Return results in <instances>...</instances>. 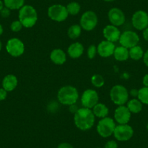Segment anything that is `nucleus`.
Returning <instances> with one entry per match:
<instances>
[{"label":"nucleus","instance_id":"obj_1","mask_svg":"<svg viewBox=\"0 0 148 148\" xmlns=\"http://www.w3.org/2000/svg\"><path fill=\"white\" fill-rule=\"evenodd\" d=\"M74 123L82 131H87L92 129L95 124V116L92 109L86 108H79L73 117Z\"/></svg>","mask_w":148,"mask_h":148},{"label":"nucleus","instance_id":"obj_2","mask_svg":"<svg viewBox=\"0 0 148 148\" xmlns=\"http://www.w3.org/2000/svg\"><path fill=\"white\" fill-rule=\"evenodd\" d=\"M18 18L23 26L25 28H32L38 21V13L33 6L24 5L19 10Z\"/></svg>","mask_w":148,"mask_h":148},{"label":"nucleus","instance_id":"obj_3","mask_svg":"<svg viewBox=\"0 0 148 148\" xmlns=\"http://www.w3.org/2000/svg\"><path fill=\"white\" fill-rule=\"evenodd\" d=\"M79 97V95L77 89L71 85L62 86L58 92V101L64 105L70 106L76 104Z\"/></svg>","mask_w":148,"mask_h":148},{"label":"nucleus","instance_id":"obj_4","mask_svg":"<svg viewBox=\"0 0 148 148\" xmlns=\"http://www.w3.org/2000/svg\"><path fill=\"white\" fill-rule=\"evenodd\" d=\"M129 94L127 89L123 85L117 84L111 88L110 97L111 101L116 105H124L129 100Z\"/></svg>","mask_w":148,"mask_h":148},{"label":"nucleus","instance_id":"obj_5","mask_svg":"<svg viewBox=\"0 0 148 148\" xmlns=\"http://www.w3.org/2000/svg\"><path fill=\"white\" fill-rule=\"evenodd\" d=\"M116 125L115 120L112 118L105 117L99 121L97 126V132L98 134L103 138H107L113 134Z\"/></svg>","mask_w":148,"mask_h":148},{"label":"nucleus","instance_id":"obj_6","mask_svg":"<svg viewBox=\"0 0 148 148\" xmlns=\"http://www.w3.org/2000/svg\"><path fill=\"white\" fill-rule=\"evenodd\" d=\"M48 17L55 22H63L68 18V12L66 7L62 5H53L48 8Z\"/></svg>","mask_w":148,"mask_h":148},{"label":"nucleus","instance_id":"obj_7","mask_svg":"<svg viewBox=\"0 0 148 148\" xmlns=\"http://www.w3.org/2000/svg\"><path fill=\"white\" fill-rule=\"evenodd\" d=\"M97 23V15L94 11L88 10L82 14L80 19V25L84 31H92L96 28Z\"/></svg>","mask_w":148,"mask_h":148},{"label":"nucleus","instance_id":"obj_8","mask_svg":"<svg viewBox=\"0 0 148 148\" xmlns=\"http://www.w3.org/2000/svg\"><path fill=\"white\" fill-rule=\"evenodd\" d=\"M6 50L10 55L14 58H18L24 53L25 45L18 38H12L7 42Z\"/></svg>","mask_w":148,"mask_h":148},{"label":"nucleus","instance_id":"obj_9","mask_svg":"<svg viewBox=\"0 0 148 148\" xmlns=\"http://www.w3.org/2000/svg\"><path fill=\"white\" fill-rule=\"evenodd\" d=\"M134 135V129L130 125L119 124L116 126L113 136L120 142H126L132 138Z\"/></svg>","mask_w":148,"mask_h":148},{"label":"nucleus","instance_id":"obj_10","mask_svg":"<svg viewBox=\"0 0 148 148\" xmlns=\"http://www.w3.org/2000/svg\"><path fill=\"white\" fill-rule=\"evenodd\" d=\"M119 42L121 46L124 47L127 49H130L138 45L139 42V36L134 31H126L121 34Z\"/></svg>","mask_w":148,"mask_h":148},{"label":"nucleus","instance_id":"obj_11","mask_svg":"<svg viewBox=\"0 0 148 148\" xmlns=\"http://www.w3.org/2000/svg\"><path fill=\"white\" fill-rule=\"evenodd\" d=\"M99 102V95L95 90L88 89L83 92L81 97V102L84 108L92 109Z\"/></svg>","mask_w":148,"mask_h":148},{"label":"nucleus","instance_id":"obj_12","mask_svg":"<svg viewBox=\"0 0 148 148\" xmlns=\"http://www.w3.org/2000/svg\"><path fill=\"white\" fill-rule=\"evenodd\" d=\"M132 25L138 31H143L148 27V13L144 10H138L132 18Z\"/></svg>","mask_w":148,"mask_h":148},{"label":"nucleus","instance_id":"obj_13","mask_svg":"<svg viewBox=\"0 0 148 148\" xmlns=\"http://www.w3.org/2000/svg\"><path fill=\"white\" fill-rule=\"evenodd\" d=\"M108 18L111 25L116 27L123 25L126 21V16L123 11L118 8H111L108 13Z\"/></svg>","mask_w":148,"mask_h":148},{"label":"nucleus","instance_id":"obj_14","mask_svg":"<svg viewBox=\"0 0 148 148\" xmlns=\"http://www.w3.org/2000/svg\"><path fill=\"white\" fill-rule=\"evenodd\" d=\"M131 117L132 113L125 105L119 106L114 112V119L119 124H127Z\"/></svg>","mask_w":148,"mask_h":148},{"label":"nucleus","instance_id":"obj_15","mask_svg":"<svg viewBox=\"0 0 148 148\" xmlns=\"http://www.w3.org/2000/svg\"><path fill=\"white\" fill-rule=\"evenodd\" d=\"M102 34H103L104 38L107 41L114 43L119 40L121 33L118 27L110 24V25H106L104 28Z\"/></svg>","mask_w":148,"mask_h":148},{"label":"nucleus","instance_id":"obj_16","mask_svg":"<svg viewBox=\"0 0 148 148\" xmlns=\"http://www.w3.org/2000/svg\"><path fill=\"white\" fill-rule=\"evenodd\" d=\"M97 53L99 56L104 58H107L113 55L116 47L113 42L103 40L97 45Z\"/></svg>","mask_w":148,"mask_h":148},{"label":"nucleus","instance_id":"obj_17","mask_svg":"<svg viewBox=\"0 0 148 148\" xmlns=\"http://www.w3.org/2000/svg\"><path fill=\"white\" fill-rule=\"evenodd\" d=\"M84 48L83 45L80 42H74L71 44L68 48V54L69 57L72 59H78L80 58L84 53Z\"/></svg>","mask_w":148,"mask_h":148},{"label":"nucleus","instance_id":"obj_18","mask_svg":"<svg viewBox=\"0 0 148 148\" xmlns=\"http://www.w3.org/2000/svg\"><path fill=\"white\" fill-rule=\"evenodd\" d=\"M18 84V78L13 74H8L2 80V88L7 92H12L17 87Z\"/></svg>","mask_w":148,"mask_h":148},{"label":"nucleus","instance_id":"obj_19","mask_svg":"<svg viewBox=\"0 0 148 148\" xmlns=\"http://www.w3.org/2000/svg\"><path fill=\"white\" fill-rule=\"evenodd\" d=\"M50 58L51 61L53 62L54 64L58 65H63L67 60L66 54L65 53L62 49H55L51 52L50 53Z\"/></svg>","mask_w":148,"mask_h":148},{"label":"nucleus","instance_id":"obj_20","mask_svg":"<svg viewBox=\"0 0 148 148\" xmlns=\"http://www.w3.org/2000/svg\"><path fill=\"white\" fill-rule=\"evenodd\" d=\"M113 56L116 60L120 61V62L127 60L129 58V49L122 46L116 47L113 52Z\"/></svg>","mask_w":148,"mask_h":148},{"label":"nucleus","instance_id":"obj_21","mask_svg":"<svg viewBox=\"0 0 148 148\" xmlns=\"http://www.w3.org/2000/svg\"><path fill=\"white\" fill-rule=\"evenodd\" d=\"M92 110L95 117L99 118V119L107 117L109 113V109L108 107L105 104L99 103V102L92 108Z\"/></svg>","mask_w":148,"mask_h":148},{"label":"nucleus","instance_id":"obj_22","mask_svg":"<svg viewBox=\"0 0 148 148\" xmlns=\"http://www.w3.org/2000/svg\"><path fill=\"white\" fill-rule=\"evenodd\" d=\"M142 105L143 104L139 99L134 98L128 101L126 103V107L132 113H139L142 111Z\"/></svg>","mask_w":148,"mask_h":148},{"label":"nucleus","instance_id":"obj_23","mask_svg":"<svg viewBox=\"0 0 148 148\" xmlns=\"http://www.w3.org/2000/svg\"><path fill=\"white\" fill-rule=\"evenodd\" d=\"M129 58L134 60H139L142 58H143L144 56V50L140 46L133 47L129 49Z\"/></svg>","mask_w":148,"mask_h":148},{"label":"nucleus","instance_id":"obj_24","mask_svg":"<svg viewBox=\"0 0 148 148\" xmlns=\"http://www.w3.org/2000/svg\"><path fill=\"white\" fill-rule=\"evenodd\" d=\"M3 2L5 7L10 10H20L25 5V0H4Z\"/></svg>","mask_w":148,"mask_h":148},{"label":"nucleus","instance_id":"obj_25","mask_svg":"<svg viewBox=\"0 0 148 148\" xmlns=\"http://www.w3.org/2000/svg\"><path fill=\"white\" fill-rule=\"evenodd\" d=\"M82 27L80 25L75 24L69 27L68 30V36L71 39H76L81 36L82 34Z\"/></svg>","mask_w":148,"mask_h":148},{"label":"nucleus","instance_id":"obj_26","mask_svg":"<svg viewBox=\"0 0 148 148\" xmlns=\"http://www.w3.org/2000/svg\"><path fill=\"white\" fill-rule=\"evenodd\" d=\"M66 9L68 14L71 15H76L79 13L81 10L80 4L76 2H71L67 5Z\"/></svg>","mask_w":148,"mask_h":148},{"label":"nucleus","instance_id":"obj_27","mask_svg":"<svg viewBox=\"0 0 148 148\" xmlns=\"http://www.w3.org/2000/svg\"><path fill=\"white\" fill-rule=\"evenodd\" d=\"M137 99L144 105H148V87L144 86L138 90Z\"/></svg>","mask_w":148,"mask_h":148},{"label":"nucleus","instance_id":"obj_28","mask_svg":"<svg viewBox=\"0 0 148 148\" xmlns=\"http://www.w3.org/2000/svg\"><path fill=\"white\" fill-rule=\"evenodd\" d=\"M92 85L96 88H101L105 84V79L100 74H94L91 78Z\"/></svg>","mask_w":148,"mask_h":148},{"label":"nucleus","instance_id":"obj_29","mask_svg":"<svg viewBox=\"0 0 148 148\" xmlns=\"http://www.w3.org/2000/svg\"><path fill=\"white\" fill-rule=\"evenodd\" d=\"M97 53V49L95 45H92L87 49V56L89 59H94Z\"/></svg>","mask_w":148,"mask_h":148},{"label":"nucleus","instance_id":"obj_30","mask_svg":"<svg viewBox=\"0 0 148 148\" xmlns=\"http://www.w3.org/2000/svg\"><path fill=\"white\" fill-rule=\"evenodd\" d=\"M23 25L20 21H14L13 22L11 23L10 25V29L12 30V31L13 32H19L20 31H21V29L23 28Z\"/></svg>","mask_w":148,"mask_h":148},{"label":"nucleus","instance_id":"obj_31","mask_svg":"<svg viewBox=\"0 0 148 148\" xmlns=\"http://www.w3.org/2000/svg\"><path fill=\"white\" fill-rule=\"evenodd\" d=\"M10 11H11L10 10L8 9V8H6V7H4L3 9L0 11V15H1V16L4 18H8V17L10 15V13H11Z\"/></svg>","mask_w":148,"mask_h":148},{"label":"nucleus","instance_id":"obj_32","mask_svg":"<svg viewBox=\"0 0 148 148\" xmlns=\"http://www.w3.org/2000/svg\"><path fill=\"white\" fill-rule=\"evenodd\" d=\"M105 148H118V144L114 140H109L105 145Z\"/></svg>","mask_w":148,"mask_h":148},{"label":"nucleus","instance_id":"obj_33","mask_svg":"<svg viewBox=\"0 0 148 148\" xmlns=\"http://www.w3.org/2000/svg\"><path fill=\"white\" fill-rule=\"evenodd\" d=\"M8 96V92L3 88H0V101L5 100Z\"/></svg>","mask_w":148,"mask_h":148},{"label":"nucleus","instance_id":"obj_34","mask_svg":"<svg viewBox=\"0 0 148 148\" xmlns=\"http://www.w3.org/2000/svg\"><path fill=\"white\" fill-rule=\"evenodd\" d=\"M58 148H73V147L68 142H62L58 145Z\"/></svg>","mask_w":148,"mask_h":148},{"label":"nucleus","instance_id":"obj_35","mask_svg":"<svg viewBox=\"0 0 148 148\" xmlns=\"http://www.w3.org/2000/svg\"><path fill=\"white\" fill-rule=\"evenodd\" d=\"M142 59H143V62L145 65L148 67V49L144 53V56Z\"/></svg>","mask_w":148,"mask_h":148},{"label":"nucleus","instance_id":"obj_36","mask_svg":"<svg viewBox=\"0 0 148 148\" xmlns=\"http://www.w3.org/2000/svg\"><path fill=\"white\" fill-rule=\"evenodd\" d=\"M142 36H143L144 39L147 42H148V27L145 28V30H143V32H142Z\"/></svg>","mask_w":148,"mask_h":148},{"label":"nucleus","instance_id":"obj_37","mask_svg":"<svg viewBox=\"0 0 148 148\" xmlns=\"http://www.w3.org/2000/svg\"><path fill=\"white\" fill-rule=\"evenodd\" d=\"M142 84H143V85L145 86L148 87V73L145 75V76L143 77V79H142Z\"/></svg>","mask_w":148,"mask_h":148},{"label":"nucleus","instance_id":"obj_38","mask_svg":"<svg viewBox=\"0 0 148 148\" xmlns=\"http://www.w3.org/2000/svg\"><path fill=\"white\" fill-rule=\"evenodd\" d=\"M130 95H132V97H137L138 95V89H133L130 91Z\"/></svg>","mask_w":148,"mask_h":148},{"label":"nucleus","instance_id":"obj_39","mask_svg":"<svg viewBox=\"0 0 148 148\" xmlns=\"http://www.w3.org/2000/svg\"><path fill=\"white\" fill-rule=\"evenodd\" d=\"M70 107H71V109H72V110H71V112H73L74 114H75L76 111L79 110V108L76 106V105H75V104H74V105H70Z\"/></svg>","mask_w":148,"mask_h":148},{"label":"nucleus","instance_id":"obj_40","mask_svg":"<svg viewBox=\"0 0 148 148\" xmlns=\"http://www.w3.org/2000/svg\"><path fill=\"white\" fill-rule=\"evenodd\" d=\"M4 7H5V5H4V2H2V0H0V11L3 9Z\"/></svg>","mask_w":148,"mask_h":148},{"label":"nucleus","instance_id":"obj_41","mask_svg":"<svg viewBox=\"0 0 148 148\" xmlns=\"http://www.w3.org/2000/svg\"><path fill=\"white\" fill-rule=\"evenodd\" d=\"M4 32V29H3V27H2V25L0 24V36L2 35V34H3Z\"/></svg>","mask_w":148,"mask_h":148},{"label":"nucleus","instance_id":"obj_42","mask_svg":"<svg viewBox=\"0 0 148 148\" xmlns=\"http://www.w3.org/2000/svg\"><path fill=\"white\" fill-rule=\"evenodd\" d=\"M103 1H105V2H113V1H115V0H103Z\"/></svg>","mask_w":148,"mask_h":148},{"label":"nucleus","instance_id":"obj_43","mask_svg":"<svg viewBox=\"0 0 148 148\" xmlns=\"http://www.w3.org/2000/svg\"><path fill=\"white\" fill-rule=\"evenodd\" d=\"M2 42L0 41V51L2 50Z\"/></svg>","mask_w":148,"mask_h":148},{"label":"nucleus","instance_id":"obj_44","mask_svg":"<svg viewBox=\"0 0 148 148\" xmlns=\"http://www.w3.org/2000/svg\"><path fill=\"white\" fill-rule=\"evenodd\" d=\"M146 127H147V131H148V123H147V124Z\"/></svg>","mask_w":148,"mask_h":148},{"label":"nucleus","instance_id":"obj_45","mask_svg":"<svg viewBox=\"0 0 148 148\" xmlns=\"http://www.w3.org/2000/svg\"><path fill=\"white\" fill-rule=\"evenodd\" d=\"M97 148H101V147H97Z\"/></svg>","mask_w":148,"mask_h":148}]
</instances>
